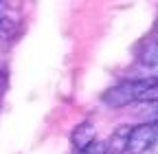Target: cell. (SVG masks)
I'll return each instance as SVG.
<instances>
[{
  "mask_svg": "<svg viewBox=\"0 0 158 154\" xmlns=\"http://www.w3.org/2000/svg\"><path fill=\"white\" fill-rule=\"evenodd\" d=\"M77 154H106V145L101 141H92L90 145H86L84 150H79Z\"/></svg>",
  "mask_w": 158,
  "mask_h": 154,
  "instance_id": "cell-7",
  "label": "cell"
},
{
  "mask_svg": "<svg viewBox=\"0 0 158 154\" xmlns=\"http://www.w3.org/2000/svg\"><path fill=\"white\" fill-rule=\"evenodd\" d=\"M154 35H156V44H158V27H156V33Z\"/></svg>",
  "mask_w": 158,
  "mask_h": 154,
  "instance_id": "cell-9",
  "label": "cell"
},
{
  "mask_svg": "<svg viewBox=\"0 0 158 154\" xmlns=\"http://www.w3.org/2000/svg\"><path fill=\"white\" fill-rule=\"evenodd\" d=\"M154 141H156V132H154L152 121L141 123V126L132 128L130 139H127V150H125V154H143V152H147V150L154 145Z\"/></svg>",
  "mask_w": 158,
  "mask_h": 154,
  "instance_id": "cell-2",
  "label": "cell"
},
{
  "mask_svg": "<svg viewBox=\"0 0 158 154\" xmlns=\"http://www.w3.org/2000/svg\"><path fill=\"white\" fill-rule=\"evenodd\" d=\"M70 141H73V145H75L77 152L84 150L86 145H90L92 141H97V130H94V126H92L90 121L79 123V126L73 130V134H70Z\"/></svg>",
  "mask_w": 158,
  "mask_h": 154,
  "instance_id": "cell-4",
  "label": "cell"
},
{
  "mask_svg": "<svg viewBox=\"0 0 158 154\" xmlns=\"http://www.w3.org/2000/svg\"><path fill=\"white\" fill-rule=\"evenodd\" d=\"M130 132H132L130 126H118V128L110 134V139L103 143V145H106V154H125Z\"/></svg>",
  "mask_w": 158,
  "mask_h": 154,
  "instance_id": "cell-3",
  "label": "cell"
},
{
  "mask_svg": "<svg viewBox=\"0 0 158 154\" xmlns=\"http://www.w3.org/2000/svg\"><path fill=\"white\" fill-rule=\"evenodd\" d=\"M136 101H143V104H158V82L152 84L149 88H145V90L136 97Z\"/></svg>",
  "mask_w": 158,
  "mask_h": 154,
  "instance_id": "cell-5",
  "label": "cell"
},
{
  "mask_svg": "<svg viewBox=\"0 0 158 154\" xmlns=\"http://www.w3.org/2000/svg\"><path fill=\"white\" fill-rule=\"evenodd\" d=\"M152 126H154V132H156V137H158V119H156V121H154Z\"/></svg>",
  "mask_w": 158,
  "mask_h": 154,
  "instance_id": "cell-8",
  "label": "cell"
},
{
  "mask_svg": "<svg viewBox=\"0 0 158 154\" xmlns=\"http://www.w3.org/2000/svg\"><path fill=\"white\" fill-rule=\"evenodd\" d=\"M136 97H138L136 79L134 82H121V84H116L103 92V104L110 108H123V106L134 104Z\"/></svg>",
  "mask_w": 158,
  "mask_h": 154,
  "instance_id": "cell-1",
  "label": "cell"
},
{
  "mask_svg": "<svg viewBox=\"0 0 158 154\" xmlns=\"http://www.w3.org/2000/svg\"><path fill=\"white\" fill-rule=\"evenodd\" d=\"M143 62L149 66H158V44L156 42L152 46H147V51L143 53Z\"/></svg>",
  "mask_w": 158,
  "mask_h": 154,
  "instance_id": "cell-6",
  "label": "cell"
}]
</instances>
